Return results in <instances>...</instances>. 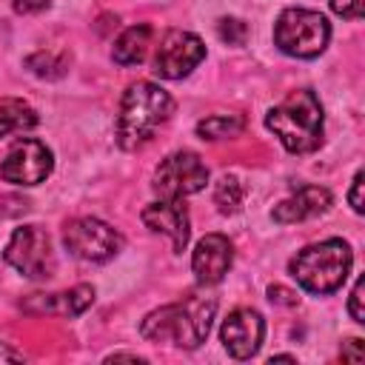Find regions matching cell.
Returning a JSON list of instances; mask_svg holds the SVG:
<instances>
[{"mask_svg":"<svg viewBox=\"0 0 365 365\" xmlns=\"http://www.w3.org/2000/svg\"><path fill=\"white\" fill-rule=\"evenodd\" d=\"M217 314L214 297H185L171 305H160L148 311L140 322V334L148 342H171L177 348H200L211 331Z\"/></svg>","mask_w":365,"mask_h":365,"instance_id":"1","label":"cell"},{"mask_svg":"<svg viewBox=\"0 0 365 365\" xmlns=\"http://www.w3.org/2000/svg\"><path fill=\"white\" fill-rule=\"evenodd\" d=\"M174 114V100L165 88H160L151 80H137L125 88L123 100H120V114H117V145L123 151H137L143 148L154 131L168 123V117Z\"/></svg>","mask_w":365,"mask_h":365,"instance_id":"2","label":"cell"},{"mask_svg":"<svg viewBox=\"0 0 365 365\" xmlns=\"http://www.w3.org/2000/svg\"><path fill=\"white\" fill-rule=\"evenodd\" d=\"M265 128L291 154H311L322 145V103L311 88H297L265 114Z\"/></svg>","mask_w":365,"mask_h":365,"instance_id":"3","label":"cell"},{"mask_svg":"<svg viewBox=\"0 0 365 365\" xmlns=\"http://www.w3.org/2000/svg\"><path fill=\"white\" fill-rule=\"evenodd\" d=\"M351 262H354L351 245L339 237H331L297 251V257L288 262V271L299 288L325 297L342 288V282L351 274Z\"/></svg>","mask_w":365,"mask_h":365,"instance_id":"4","label":"cell"},{"mask_svg":"<svg viewBox=\"0 0 365 365\" xmlns=\"http://www.w3.org/2000/svg\"><path fill=\"white\" fill-rule=\"evenodd\" d=\"M331 40V23L314 9H285L274 23V46L297 60H314Z\"/></svg>","mask_w":365,"mask_h":365,"instance_id":"5","label":"cell"},{"mask_svg":"<svg viewBox=\"0 0 365 365\" xmlns=\"http://www.w3.org/2000/svg\"><path fill=\"white\" fill-rule=\"evenodd\" d=\"M3 259L29 279H46L54 274L57 259L51 248V237L40 225H20L6 242Z\"/></svg>","mask_w":365,"mask_h":365,"instance_id":"6","label":"cell"},{"mask_svg":"<svg viewBox=\"0 0 365 365\" xmlns=\"http://www.w3.org/2000/svg\"><path fill=\"white\" fill-rule=\"evenodd\" d=\"M63 242H66L68 254L83 262H106L120 254L123 234L97 217H77V220L66 222Z\"/></svg>","mask_w":365,"mask_h":365,"instance_id":"7","label":"cell"},{"mask_svg":"<svg viewBox=\"0 0 365 365\" xmlns=\"http://www.w3.org/2000/svg\"><path fill=\"white\" fill-rule=\"evenodd\" d=\"M208 182V168L194 151L168 154L154 171V191L163 200H182L202 191Z\"/></svg>","mask_w":365,"mask_h":365,"instance_id":"8","label":"cell"},{"mask_svg":"<svg viewBox=\"0 0 365 365\" xmlns=\"http://www.w3.org/2000/svg\"><path fill=\"white\" fill-rule=\"evenodd\" d=\"M202 60H205V43L194 31L171 29L160 40V48H157V57H154V71L163 80H182Z\"/></svg>","mask_w":365,"mask_h":365,"instance_id":"9","label":"cell"},{"mask_svg":"<svg viewBox=\"0 0 365 365\" xmlns=\"http://www.w3.org/2000/svg\"><path fill=\"white\" fill-rule=\"evenodd\" d=\"M54 168V154L43 140H20L0 163V180L11 185H40Z\"/></svg>","mask_w":365,"mask_h":365,"instance_id":"10","label":"cell"},{"mask_svg":"<svg viewBox=\"0 0 365 365\" xmlns=\"http://www.w3.org/2000/svg\"><path fill=\"white\" fill-rule=\"evenodd\" d=\"M265 336V319L257 308H234L220 328V342L234 359H251Z\"/></svg>","mask_w":365,"mask_h":365,"instance_id":"11","label":"cell"},{"mask_svg":"<svg viewBox=\"0 0 365 365\" xmlns=\"http://www.w3.org/2000/svg\"><path fill=\"white\" fill-rule=\"evenodd\" d=\"M143 222L145 228H151L154 234L168 237L171 251L182 254L191 237V222H188V211L182 205V200H157L151 205L143 208Z\"/></svg>","mask_w":365,"mask_h":365,"instance_id":"12","label":"cell"},{"mask_svg":"<svg viewBox=\"0 0 365 365\" xmlns=\"http://www.w3.org/2000/svg\"><path fill=\"white\" fill-rule=\"evenodd\" d=\"M234 262V245L222 234H205L191 254V271L200 285H217Z\"/></svg>","mask_w":365,"mask_h":365,"instance_id":"13","label":"cell"},{"mask_svg":"<svg viewBox=\"0 0 365 365\" xmlns=\"http://www.w3.org/2000/svg\"><path fill=\"white\" fill-rule=\"evenodd\" d=\"M331 202H334V197L325 185H302L291 197L277 202L271 217L279 225H291V222H302V220H314V217L325 214L331 208Z\"/></svg>","mask_w":365,"mask_h":365,"instance_id":"14","label":"cell"},{"mask_svg":"<svg viewBox=\"0 0 365 365\" xmlns=\"http://www.w3.org/2000/svg\"><path fill=\"white\" fill-rule=\"evenodd\" d=\"M94 302V288L91 285H74L60 294H31L29 299L20 302L26 314H63V317H80L88 305Z\"/></svg>","mask_w":365,"mask_h":365,"instance_id":"15","label":"cell"},{"mask_svg":"<svg viewBox=\"0 0 365 365\" xmlns=\"http://www.w3.org/2000/svg\"><path fill=\"white\" fill-rule=\"evenodd\" d=\"M151 26L148 23H137V26H128L117 40H114V48H111V60L117 66H140L148 54V46H151Z\"/></svg>","mask_w":365,"mask_h":365,"instance_id":"16","label":"cell"},{"mask_svg":"<svg viewBox=\"0 0 365 365\" xmlns=\"http://www.w3.org/2000/svg\"><path fill=\"white\" fill-rule=\"evenodd\" d=\"M40 123L37 111L23 100H0V137L31 131Z\"/></svg>","mask_w":365,"mask_h":365,"instance_id":"17","label":"cell"},{"mask_svg":"<svg viewBox=\"0 0 365 365\" xmlns=\"http://www.w3.org/2000/svg\"><path fill=\"white\" fill-rule=\"evenodd\" d=\"M245 202V185L237 174H222L214 185V205L220 214H237Z\"/></svg>","mask_w":365,"mask_h":365,"instance_id":"18","label":"cell"},{"mask_svg":"<svg viewBox=\"0 0 365 365\" xmlns=\"http://www.w3.org/2000/svg\"><path fill=\"white\" fill-rule=\"evenodd\" d=\"M245 128V117L242 114H214L197 123V134L202 140H225V137H237Z\"/></svg>","mask_w":365,"mask_h":365,"instance_id":"19","label":"cell"},{"mask_svg":"<svg viewBox=\"0 0 365 365\" xmlns=\"http://www.w3.org/2000/svg\"><path fill=\"white\" fill-rule=\"evenodd\" d=\"M26 66L31 68V74L37 77H46V80H54V77H63L68 63L63 54H54V51H37L31 57H26Z\"/></svg>","mask_w":365,"mask_h":365,"instance_id":"20","label":"cell"},{"mask_svg":"<svg viewBox=\"0 0 365 365\" xmlns=\"http://www.w3.org/2000/svg\"><path fill=\"white\" fill-rule=\"evenodd\" d=\"M217 34H220V40H225L228 46H242L245 37H248V26H245L242 20H237V17H222V20L217 23Z\"/></svg>","mask_w":365,"mask_h":365,"instance_id":"21","label":"cell"},{"mask_svg":"<svg viewBox=\"0 0 365 365\" xmlns=\"http://www.w3.org/2000/svg\"><path fill=\"white\" fill-rule=\"evenodd\" d=\"M365 277H359L351 288V297H348V314L356 325H365Z\"/></svg>","mask_w":365,"mask_h":365,"instance_id":"22","label":"cell"},{"mask_svg":"<svg viewBox=\"0 0 365 365\" xmlns=\"http://www.w3.org/2000/svg\"><path fill=\"white\" fill-rule=\"evenodd\" d=\"M331 11L345 20H359L365 14V0H331Z\"/></svg>","mask_w":365,"mask_h":365,"instance_id":"23","label":"cell"},{"mask_svg":"<svg viewBox=\"0 0 365 365\" xmlns=\"http://www.w3.org/2000/svg\"><path fill=\"white\" fill-rule=\"evenodd\" d=\"M362 185H365V174H362V171H356V174H354V180H351V191H348V202H351V208H354L356 214H362V211H365Z\"/></svg>","mask_w":365,"mask_h":365,"instance_id":"24","label":"cell"},{"mask_svg":"<svg viewBox=\"0 0 365 365\" xmlns=\"http://www.w3.org/2000/svg\"><path fill=\"white\" fill-rule=\"evenodd\" d=\"M48 6H51V0H11V9L17 14H37Z\"/></svg>","mask_w":365,"mask_h":365,"instance_id":"25","label":"cell"},{"mask_svg":"<svg viewBox=\"0 0 365 365\" xmlns=\"http://www.w3.org/2000/svg\"><path fill=\"white\" fill-rule=\"evenodd\" d=\"M268 299H271V302H279V305H297V302H299V297H297L294 291L282 288V285H271V288H268Z\"/></svg>","mask_w":365,"mask_h":365,"instance_id":"26","label":"cell"},{"mask_svg":"<svg viewBox=\"0 0 365 365\" xmlns=\"http://www.w3.org/2000/svg\"><path fill=\"white\" fill-rule=\"evenodd\" d=\"M342 359H348V362H362V339H356V336L345 339V342H342Z\"/></svg>","mask_w":365,"mask_h":365,"instance_id":"27","label":"cell"},{"mask_svg":"<svg viewBox=\"0 0 365 365\" xmlns=\"http://www.w3.org/2000/svg\"><path fill=\"white\" fill-rule=\"evenodd\" d=\"M23 359H26L23 351H14L11 345L0 342V362H23Z\"/></svg>","mask_w":365,"mask_h":365,"instance_id":"28","label":"cell"},{"mask_svg":"<svg viewBox=\"0 0 365 365\" xmlns=\"http://www.w3.org/2000/svg\"><path fill=\"white\" fill-rule=\"evenodd\" d=\"M120 359H128V362H145V359L137 356V354H108V356H106V362H120Z\"/></svg>","mask_w":365,"mask_h":365,"instance_id":"29","label":"cell"},{"mask_svg":"<svg viewBox=\"0 0 365 365\" xmlns=\"http://www.w3.org/2000/svg\"><path fill=\"white\" fill-rule=\"evenodd\" d=\"M271 362H297L291 354H277V356H271Z\"/></svg>","mask_w":365,"mask_h":365,"instance_id":"30","label":"cell"}]
</instances>
